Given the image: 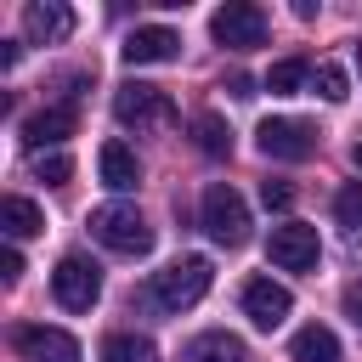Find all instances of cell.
<instances>
[{
	"label": "cell",
	"instance_id": "cell-1",
	"mask_svg": "<svg viewBox=\"0 0 362 362\" xmlns=\"http://www.w3.org/2000/svg\"><path fill=\"white\" fill-rule=\"evenodd\" d=\"M209 277H215L209 255H181L175 266H164V272L153 277L147 294H153L164 311H187V305H198V300L209 294Z\"/></svg>",
	"mask_w": 362,
	"mask_h": 362
},
{
	"label": "cell",
	"instance_id": "cell-2",
	"mask_svg": "<svg viewBox=\"0 0 362 362\" xmlns=\"http://www.w3.org/2000/svg\"><path fill=\"white\" fill-rule=\"evenodd\" d=\"M90 238H96L102 249H113V255H147V249H153V226H147L141 209H130V204H102V209H90Z\"/></svg>",
	"mask_w": 362,
	"mask_h": 362
},
{
	"label": "cell",
	"instance_id": "cell-3",
	"mask_svg": "<svg viewBox=\"0 0 362 362\" xmlns=\"http://www.w3.org/2000/svg\"><path fill=\"white\" fill-rule=\"evenodd\" d=\"M198 215H204V232H209L215 243H226V249L249 243V204L238 198V187H226V181L204 187V204H198Z\"/></svg>",
	"mask_w": 362,
	"mask_h": 362
},
{
	"label": "cell",
	"instance_id": "cell-4",
	"mask_svg": "<svg viewBox=\"0 0 362 362\" xmlns=\"http://www.w3.org/2000/svg\"><path fill=\"white\" fill-rule=\"evenodd\" d=\"M113 119L124 130H170L175 124V102L158 85H119L113 90Z\"/></svg>",
	"mask_w": 362,
	"mask_h": 362
},
{
	"label": "cell",
	"instance_id": "cell-5",
	"mask_svg": "<svg viewBox=\"0 0 362 362\" xmlns=\"http://www.w3.org/2000/svg\"><path fill=\"white\" fill-rule=\"evenodd\" d=\"M51 288H57V300L68 311H90L96 294H102V266L90 255H62L57 272H51Z\"/></svg>",
	"mask_w": 362,
	"mask_h": 362
},
{
	"label": "cell",
	"instance_id": "cell-6",
	"mask_svg": "<svg viewBox=\"0 0 362 362\" xmlns=\"http://www.w3.org/2000/svg\"><path fill=\"white\" fill-rule=\"evenodd\" d=\"M209 34L221 45H232V51H255V45H266V11L249 6V0H226L209 17Z\"/></svg>",
	"mask_w": 362,
	"mask_h": 362
},
{
	"label": "cell",
	"instance_id": "cell-7",
	"mask_svg": "<svg viewBox=\"0 0 362 362\" xmlns=\"http://www.w3.org/2000/svg\"><path fill=\"white\" fill-rule=\"evenodd\" d=\"M266 255H272V266H283V272H311V266H317V255H322V238H317V226L283 221V226H272Z\"/></svg>",
	"mask_w": 362,
	"mask_h": 362
},
{
	"label": "cell",
	"instance_id": "cell-8",
	"mask_svg": "<svg viewBox=\"0 0 362 362\" xmlns=\"http://www.w3.org/2000/svg\"><path fill=\"white\" fill-rule=\"evenodd\" d=\"M11 345L23 362H79V339L62 328H45V322H17Z\"/></svg>",
	"mask_w": 362,
	"mask_h": 362
},
{
	"label": "cell",
	"instance_id": "cell-9",
	"mask_svg": "<svg viewBox=\"0 0 362 362\" xmlns=\"http://www.w3.org/2000/svg\"><path fill=\"white\" fill-rule=\"evenodd\" d=\"M255 136H260V153L266 158H288L294 164V158H311L317 153V130L305 119H260Z\"/></svg>",
	"mask_w": 362,
	"mask_h": 362
},
{
	"label": "cell",
	"instance_id": "cell-10",
	"mask_svg": "<svg viewBox=\"0 0 362 362\" xmlns=\"http://www.w3.org/2000/svg\"><path fill=\"white\" fill-rule=\"evenodd\" d=\"M119 57H124L130 68H147V62H175V57H181V34H175V28H158V23L130 28V34H124V45H119Z\"/></svg>",
	"mask_w": 362,
	"mask_h": 362
},
{
	"label": "cell",
	"instance_id": "cell-11",
	"mask_svg": "<svg viewBox=\"0 0 362 362\" xmlns=\"http://www.w3.org/2000/svg\"><path fill=\"white\" fill-rule=\"evenodd\" d=\"M288 311H294V300H288V288H283V283H272V277H249V283H243V317H249L255 328H266V334H272Z\"/></svg>",
	"mask_w": 362,
	"mask_h": 362
},
{
	"label": "cell",
	"instance_id": "cell-12",
	"mask_svg": "<svg viewBox=\"0 0 362 362\" xmlns=\"http://www.w3.org/2000/svg\"><path fill=\"white\" fill-rule=\"evenodd\" d=\"M74 130H79V107L74 102H51L23 124V141H28V153H45L51 141H68Z\"/></svg>",
	"mask_w": 362,
	"mask_h": 362
},
{
	"label": "cell",
	"instance_id": "cell-13",
	"mask_svg": "<svg viewBox=\"0 0 362 362\" xmlns=\"http://www.w3.org/2000/svg\"><path fill=\"white\" fill-rule=\"evenodd\" d=\"M23 34H28V45H57L74 34V11L62 0H34V6H23Z\"/></svg>",
	"mask_w": 362,
	"mask_h": 362
},
{
	"label": "cell",
	"instance_id": "cell-14",
	"mask_svg": "<svg viewBox=\"0 0 362 362\" xmlns=\"http://www.w3.org/2000/svg\"><path fill=\"white\" fill-rule=\"evenodd\" d=\"M96 175H102V187H113V192H130V187L141 181V164H136V153H130L124 141H102Z\"/></svg>",
	"mask_w": 362,
	"mask_h": 362
},
{
	"label": "cell",
	"instance_id": "cell-15",
	"mask_svg": "<svg viewBox=\"0 0 362 362\" xmlns=\"http://www.w3.org/2000/svg\"><path fill=\"white\" fill-rule=\"evenodd\" d=\"M0 226H6V238H34V232H45V215H40L34 198L6 192V198H0Z\"/></svg>",
	"mask_w": 362,
	"mask_h": 362
},
{
	"label": "cell",
	"instance_id": "cell-16",
	"mask_svg": "<svg viewBox=\"0 0 362 362\" xmlns=\"http://www.w3.org/2000/svg\"><path fill=\"white\" fill-rule=\"evenodd\" d=\"M288 356H294V362H339V339H334V328L305 322V328L288 339Z\"/></svg>",
	"mask_w": 362,
	"mask_h": 362
},
{
	"label": "cell",
	"instance_id": "cell-17",
	"mask_svg": "<svg viewBox=\"0 0 362 362\" xmlns=\"http://www.w3.org/2000/svg\"><path fill=\"white\" fill-rule=\"evenodd\" d=\"M187 362H249V351H243V339H238V334L209 328V334H198V339L187 345Z\"/></svg>",
	"mask_w": 362,
	"mask_h": 362
},
{
	"label": "cell",
	"instance_id": "cell-18",
	"mask_svg": "<svg viewBox=\"0 0 362 362\" xmlns=\"http://www.w3.org/2000/svg\"><path fill=\"white\" fill-rule=\"evenodd\" d=\"M192 141H198V153H209V158H226V153H232V130H226L221 113H198V119H192Z\"/></svg>",
	"mask_w": 362,
	"mask_h": 362
},
{
	"label": "cell",
	"instance_id": "cell-19",
	"mask_svg": "<svg viewBox=\"0 0 362 362\" xmlns=\"http://www.w3.org/2000/svg\"><path fill=\"white\" fill-rule=\"evenodd\" d=\"M102 362H158V351L141 334H107L102 339Z\"/></svg>",
	"mask_w": 362,
	"mask_h": 362
},
{
	"label": "cell",
	"instance_id": "cell-20",
	"mask_svg": "<svg viewBox=\"0 0 362 362\" xmlns=\"http://www.w3.org/2000/svg\"><path fill=\"white\" fill-rule=\"evenodd\" d=\"M305 74H311V68H305L300 57H283V62H272V74H266V90H272V96H294V90L305 85Z\"/></svg>",
	"mask_w": 362,
	"mask_h": 362
},
{
	"label": "cell",
	"instance_id": "cell-21",
	"mask_svg": "<svg viewBox=\"0 0 362 362\" xmlns=\"http://www.w3.org/2000/svg\"><path fill=\"white\" fill-rule=\"evenodd\" d=\"M317 96H322V102H345V96H351V79H345L339 62H322V68H317Z\"/></svg>",
	"mask_w": 362,
	"mask_h": 362
},
{
	"label": "cell",
	"instance_id": "cell-22",
	"mask_svg": "<svg viewBox=\"0 0 362 362\" xmlns=\"http://www.w3.org/2000/svg\"><path fill=\"white\" fill-rule=\"evenodd\" d=\"M34 175H40L45 187H62V181L74 175V158H68V153H34Z\"/></svg>",
	"mask_w": 362,
	"mask_h": 362
},
{
	"label": "cell",
	"instance_id": "cell-23",
	"mask_svg": "<svg viewBox=\"0 0 362 362\" xmlns=\"http://www.w3.org/2000/svg\"><path fill=\"white\" fill-rule=\"evenodd\" d=\"M334 215H339L345 226H362V181L339 187V198H334Z\"/></svg>",
	"mask_w": 362,
	"mask_h": 362
},
{
	"label": "cell",
	"instance_id": "cell-24",
	"mask_svg": "<svg viewBox=\"0 0 362 362\" xmlns=\"http://www.w3.org/2000/svg\"><path fill=\"white\" fill-rule=\"evenodd\" d=\"M260 204H266V209H288V204H294V187H288V181H260Z\"/></svg>",
	"mask_w": 362,
	"mask_h": 362
},
{
	"label": "cell",
	"instance_id": "cell-25",
	"mask_svg": "<svg viewBox=\"0 0 362 362\" xmlns=\"http://www.w3.org/2000/svg\"><path fill=\"white\" fill-rule=\"evenodd\" d=\"M0 277H6V283H17V277H23V255H17V249H6V255H0Z\"/></svg>",
	"mask_w": 362,
	"mask_h": 362
},
{
	"label": "cell",
	"instance_id": "cell-26",
	"mask_svg": "<svg viewBox=\"0 0 362 362\" xmlns=\"http://www.w3.org/2000/svg\"><path fill=\"white\" fill-rule=\"evenodd\" d=\"M345 317L362 328V283H351V288H345Z\"/></svg>",
	"mask_w": 362,
	"mask_h": 362
},
{
	"label": "cell",
	"instance_id": "cell-27",
	"mask_svg": "<svg viewBox=\"0 0 362 362\" xmlns=\"http://www.w3.org/2000/svg\"><path fill=\"white\" fill-rule=\"evenodd\" d=\"M226 90H232V96H255V79H249V74H238V68H232V74H226Z\"/></svg>",
	"mask_w": 362,
	"mask_h": 362
},
{
	"label": "cell",
	"instance_id": "cell-28",
	"mask_svg": "<svg viewBox=\"0 0 362 362\" xmlns=\"http://www.w3.org/2000/svg\"><path fill=\"white\" fill-rule=\"evenodd\" d=\"M351 158H356V164H362V141H356V147H351Z\"/></svg>",
	"mask_w": 362,
	"mask_h": 362
},
{
	"label": "cell",
	"instance_id": "cell-29",
	"mask_svg": "<svg viewBox=\"0 0 362 362\" xmlns=\"http://www.w3.org/2000/svg\"><path fill=\"white\" fill-rule=\"evenodd\" d=\"M356 62H362V40H356Z\"/></svg>",
	"mask_w": 362,
	"mask_h": 362
}]
</instances>
